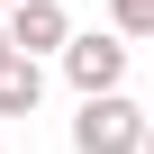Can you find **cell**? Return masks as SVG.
<instances>
[{"label": "cell", "mask_w": 154, "mask_h": 154, "mask_svg": "<svg viewBox=\"0 0 154 154\" xmlns=\"http://www.w3.org/2000/svg\"><path fill=\"white\" fill-rule=\"evenodd\" d=\"M145 145V109L127 91H82V118H72V154H136Z\"/></svg>", "instance_id": "6da1fadb"}, {"label": "cell", "mask_w": 154, "mask_h": 154, "mask_svg": "<svg viewBox=\"0 0 154 154\" xmlns=\"http://www.w3.org/2000/svg\"><path fill=\"white\" fill-rule=\"evenodd\" d=\"M54 54H63V82L72 91H118L127 82V45L118 36H63Z\"/></svg>", "instance_id": "7a4b0ae2"}, {"label": "cell", "mask_w": 154, "mask_h": 154, "mask_svg": "<svg viewBox=\"0 0 154 154\" xmlns=\"http://www.w3.org/2000/svg\"><path fill=\"white\" fill-rule=\"evenodd\" d=\"M9 54H54L63 36H72V18H63V0H9Z\"/></svg>", "instance_id": "3957f363"}, {"label": "cell", "mask_w": 154, "mask_h": 154, "mask_svg": "<svg viewBox=\"0 0 154 154\" xmlns=\"http://www.w3.org/2000/svg\"><path fill=\"white\" fill-rule=\"evenodd\" d=\"M36 100H45L36 54H0V118H36Z\"/></svg>", "instance_id": "277c9868"}, {"label": "cell", "mask_w": 154, "mask_h": 154, "mask_svg": "<svg viewBox=\"0 0 154 154\" xmlns=\"http://www.w3.org/2000/svg\"><path fill=\"white\" fill-rule=\"evenodd\" d=\"M109 27L118 36H154V0H109Z\"/></svg>", "instance_id": "5b68a950"}, {"label": "cell", "mask_w": 154, "mask_h": 154, "mask_svg": "<svg viewBox=\"0 0 154 154\" xmlns=\"http://www.w3.org/2000/svg\"><path fill=\"white\" fill-rule=\"evenodd\" d=\"M136 154H154V118H145V145H136Z\"/></svg>", "instance_id": "8992f818"}, {"label": "cell", "mask_w": 154, "mask_h": 154, "mask_svg": "<svg viewBox=\"0 0 154 154\" xmlns=\"http://www.w3.org/2000/svg\"><path fill=\"white\" fill-rule=\"evenodd\" d=\"M0 54H9V36H0Z\"/></svg>", "instance_id": "52a82bcc"}, {"label": "cell", "mask_w": 154, "mask_h": 154, "mask_svg": "<svg viewBox=\"0 0 154 154\" xmlns=\"http://www.w3.org/2000/svg\"><path fill=\"white\" fill-rule=\"evenodd\" d=\"M0 9H9V0H0Z\"/></svg>", "instance_id": "ba28073f"}]
</instances>
